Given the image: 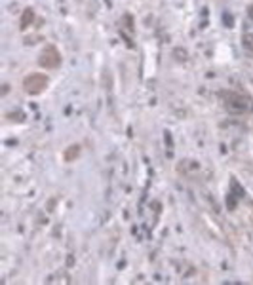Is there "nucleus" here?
<instances>
[{"mask_svg":"<svg viewBox=\"0 0 253 285\" xmlns=\"http://www.w3.org/2000/svg\"><path fill=\"white\" fill-rule=\"evenodd\" d=\"M46 86V78L42 74H31L29 78L25 80V90L29 93H40Z\"/></svg>","mask_w":253,"mask_h":285,"instance_id":"nucleus-1","label":"nucleus"}]
</instances>
